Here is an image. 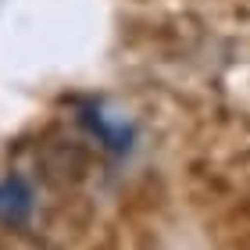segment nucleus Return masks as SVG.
I'll return each mask as SVG.
<instances>
[{"label":"nucleus","instance_id":"obj_1","mask_svg":"<svg viewBox=\"0 0 250 250\" xmlns=\"http://www.w3.org/2000/svg\"><path fill=\"white\" fill-rule=\"evenodd\" d=\"M32 214V189L25 179L7 175L0 179V222L4 225H25Z\"/></svg>","mask_w":250,"mask_h":250}]
</instances>
